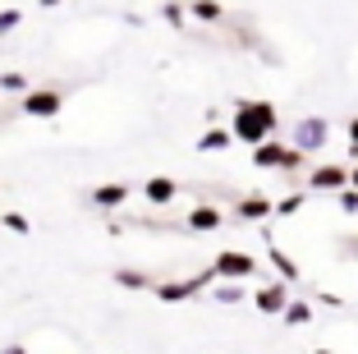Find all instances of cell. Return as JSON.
Returning a JSON list of instances; mask_svg holds the SVG:
<instances>
[{
	"label": "cell",
	"instance_id": "4fadbf2b",
	"mask_svg": "<svg viewBox=\"0 0 358 354\" xmlns=\"http://www.w3.org/2000/svg\"><path fill=\"white\" fill-rule=\"evenodd\" d=\"M230 138H234V129H207L198 138V147L202 152H221V147H230Z\"/></svg>",
	"mask_w": 358,
	"mask_h": 354
},
{
	"label": "cell",
	"instance_id": "9c48e42d",
	"mask_svg": "<svg viewBox=\"0 0 358 354\" xmlns=\"http://www.w3.org/2000/svg\"><path fill=\"white\" fill-rule=\"evenodd\" d=\"M143 193H148V203H161V207H166V203L179 193V184H175V179H166V175H152L148 184H143Z\"/></svg>",
	"mask_w": 358,
	"mask_h": 354
},
{
	"label": "cell",
	"instance_id": "2e32d148",
	"mask_svg": "<svg viewBox=\"0 0 358 354\" xmlns=\"http://www.w3.org/2000/svg\"><path fill=\"white\" fill-rule=\"evenodd\" d=\"M193 14H198L202 23H216L221 19V5H216V0H193Z\"/></svg>",
	"mask_w": 358,
	"mask_h": 354
},
{
	"label": "cell",
	"instance_id": "ba28073f",
	"mask_svg": "<svg viewBox=\"0 0 358 354\" xmlns=\"http://www.w3.org/2000/svg\"><path fill=\"white\" fill-rule=\"evenodd\" d=\"M23 111H28V115H55V111H60V93H46V88H42V93H28V97H23Z\"/></svg>",
	"mask_w": 358,
	"mask_h": 354
},
{
	"label": "cell",
	"instance_id": "83f0119b",
	"mask_svg": "<svg viewBox=\"0 0 358 354\" xmlns=\"http://www.w3.org/2000/svg\"><path fill=\"white\" fill-rule=\"evenodd\" d=\"M317 354H331V350H317Z\"/></svg>",
	"mask_w": 358,
	"mask_h": 354
},
{
	"label": "cell",
	"instance_id": "6da1fadb",
	"mask_svg": "<svg viewBox=\"0 0 358 354\" xmlns=\"http://www.w3.org/2000/svg\"><path fill=\"white\" fill-rule=\"evenodd\" d=\"M234 138L239 143H248V147H257V143H266V138L275 134V106L271 102H239L234 106Z\"/></svg>",
	"mask_w": 358,
	"mask_h": 354
},
{
	"label": "cell",
	"instance_id": "ac0fdd59",
	"mask_svg": "<svg viewBox=\"0 0 358 354\" xmlns=\"http://www.w3.org/2000/svg\"><path fill=\"white\" fill-rule=\"evenodd\" d=\"M340 212H345V217H358V189H340Z\"/></svg>",
	"mask_w": 358,
	"mask_h": 354
},
{
	"label": "cell",
	"instance_id": "5bb4252c",
	"mask_svg": "<svg viewBox=\"0 0 358 354\" xmlns=\"http://www.w3.org/2000/svg\"><path fill=\"white\" fill-rule=\"evenodd\" d=\"M285 322H289V327H303V322H313V304H303V299H289V308H285Z\"/></svg>",
	"mask_w": 358,
	"mask_h": 354
},
{
	"label": "cell",
	"instance_id": "7402d4cb",
	"mask_svg": "<svg viewBox=\"0 0 358 354\" xmlns=\"http://www.w3.org/2000/svg\"><path fill=\"white\" fill-rule=\"evenodd\" d=\"M120 285H148V276H138V271H120Z\"/></svg>",
	"mask_w": 358,
	"mask_h": 354
},
{
	"label": "cell",
	"instance_id": "30bf717a",
	"mask_svg": "<svg viewBox=\"0 0 358 354\" xmlns=\"http://www.w3.org/2000/svg\"><path fill=\"white\" fill-rule=\"evenodd\" d=\"M234 212H239L243 221H262V217H271V212H275V203H271V198H262V193H253V198H243Z\"/></svg>",
	"mask_w": 358,
	"mask_h": 354
},
{
	"label": "cell",
	"instance_id": "d4e9b609",
	"mask_svg": "<svg viewBox=\"0 0 358 354\" xmlns=\"http://www.w3.org/2000/svg\"><path fill=\"white\" fill-rule=\"evenodd\" d=\"M0 354H28V350H23V345H10V350H0Z\"/></svg>",
	"mask_w": 358,
	"mask_h": 354
},
{
	"label": "cell",
	"instance_id": "d6986e66",
	"mask_svg": "<svg viewBox=\"0 0 358 354\" xmlns=\"http://www.w3.org/2000/svg\"><path fill=\"white\" fill-rule=\"evenodd\" d=\"M239 299H243L239 285H221V290H216V304H239Z\"/></svg>",
	"mask_w": 358,
	"mask_h": 354
},
{
	"label": "cell",
	"instance_id": "5b68a950",
	"mask_svg": "<svg viewBox=\"0 0 358 354\" xmlns=\"http://www.w3.org/2000/svg\"><path fill=\"white\" fill-rule=\"evenodd\" d=\"M216 271H207V276H193V281H175V285H157V299H166V304H179V299H193V294L202 290V285L211 281Z\"/></svg>",
	"mask_w": 358,
	"mask_h": 354
},
{
	"label": "cell",
	"instance_id": "4316f807",
	"mask_svg": "<svg viewBox=\"0 0 358 354\" xmlns=\"http://www.w3.org/2000/svg\"><path fill=\"white\" fill-rule=\"evenodd\" d=\"M42 5H55V0H42Z\"/></svg>",
	"mask_w": 358,
	"mask_h": 354
},
{
	"label": "cell",
	"instance_id": "7a4b0ae2",
	"mask_svg": "<svg viewBox=\"0 0 358 354\" xmlns=\"http://www.w3.org/2000/svg\"><path fill=\"white\" fill-rule=\"evenodd\" d=\"M303 147H285V143H257L253 147V166H262V170H299L303 166Z\"/></svg>",
	"mask_w": 358,
	"mask_h": 354
},
{
	"label": "cell",
	"instance_id": "7c38bea8",
	"mask_svg": "<svg viewBox=\"0 0 358 354\" xmlns=\"http://www.w3.org/2000/svg\"><path fill=\"white\" fill-rule=\"evenodd\" d=\"M221 226V212L216 207H193L189 212V230H216Z\"/></svg>",
	"mask_w": 358,
	"mask_h": 354
},
{
	"label": "cell",
	"instance_id": "603a6c76",
	"mask_svg": "<svg viewBox=\"0 0 358 354\" xmlns=\"http://www.w3.org/2000/svg\"><path fill=\"white\" fill-rule=\"evenodd\" d=\"M14 23H19V14H14V10H10V14H0V32H5V28H14Z\"/></svg>",
	"mask_w": 358,
	"mask_h": 354
},
{
	"label": "cell",
	"instance_id": "ffe728a7",
	"mask_svg": "<svg viewBox=\"0 0 358 354\" xmlns=\"http://www.w3.org/2000/svg\"><path fill=\"white\" fill-rule=\"evenodd\" d=\"M0 88H5V93H23V88H28V79H23V74H5V79H0Z\"/></svg>",
	"mask_w": 358,
	"mask_h": 354
},
{
	"label": "cell",
	"instance_id": "44dd1931",
	"mask_svg": "<svg viewBox=\"0 0 358 354\" xmlns=\"http://www.w3.org/2000/svg\"><path fill=\"white\" fill-rule=\"evenodd\" d=\"M5 226H10V230H14V235H28V221H23V217H19V212H14V217H5Z\"/></svg>",
	"mask_w": 358,
	"mask_h": 354
},
{
	"label": "cell",
	"instance_id": "8fae6325",
	"mask_svg": "<svg viewBox=\"0 0 358 354\" xmlns=\"http://www.w3.org/2000/svg\"><path fill=\"white\" fill-rule=\"evenodd\" d=\"M124 198H129V189H124V184H101V189L92 193V203H96V207H120Z\"/></svg>",
	"mask_w": 358,
	"mask_h": 354
},
{
	"label": "cell",
	"instance_id": "8992f818",
	"mask_svg": "<svg viewBox=\"0 0 358 354\" xmlns=\"http://www.w3.org/2000/svg\"><path fill=\"white\" fill-rule=\"evenodd\" d=\"M308 184L327 189V193H340V189H349V170L345 166H317L313 175H308Z\"/></svg>",
	"mask_w": 358,
	"mask_h": 354
},
{
	"label": "cell",
	"instance_id": "484cf974",
	"mask_svg": "<svg viewBox=\"0 0 358 354\" xmlns=\"http://www.w3.org/2000/svg\"><path fill=\"white\" fill-rule=\"evenodd\" d=\"M349 184H354V189H358V166H354V170H349Z\"/></svg>",
	"mask_w": 358,
	"mask_h": 354
},
{
	"label": "cell",
	"instance_id": "3957f363",
	"mask_svg": "<svg viewBox=\"0 0 358 354\" xmlns=\"http://www.w3.org/2000/svg\"><path fill=\"white\" fill-rule=\"evenodd\" d=\"M216 276H230V281H243V276H253L257 271V258L253 253H239V249H225V253H216Z\"/></svg>",
	"mask_w": 358,
	"mask_h": 354
},
{
	"label": "cell",
	"instance_id": "52a82bcc",
	"mask_svg": "<svg viewBox=\"0 0 358 354\" xmlns=\"http://www.w3.org/2000/svg\"><path fill=\"white\" fill-rule=\"evenodd\" d=\"M257 308H262V313H285V308H289V290H285V281L280 285H262V290H257Z\"/></svg>",
	"mask_w": 358,
	"mask_h": 354
},
{
	"label": "cell",
	"instance_id": "e0dca14e",
	"mask_svg": "<svg viewBox=\"0 0 358 354\" xmlns=\"http://www.w3.org/2000/svg\"><path fill=\"white\" fill-rule=\"evenodd\" d=\"M299 207H303V193H289V198H280V203H275V217H294Z\"/></svg>",
	"mask_w": 358,
	"mask_h": 354
},
{
	"label": "cell",
	"instance_id": "9a60e30c",
	"mask_svg": "<svg viewBox=\"0 0 358 354\" xmlns=\"http://www.w3.org/2000/svg\"><path fill=\"white\" fill-rule=\"evenodd\" d=\"M271 262L280 267V276H285V281H299V267H294V258H289V253H280L275 244H271Z\"/></svg>",
	"mask_w": 358,
	"mask_h": 354
},
{
	"label": "cell",
	"instance_id": "277c9868",
	"mask_svg": "<svg viewBox=\"0 0 358 354\" xmlns=\"http://www.w3.org/2000/svg\"><path fill=\"white\" fill-rule=\"evenodd\" d=\"M331 138L327 120H317V115H308V120H299L294 125V147H303V152H322Z\"/></svg>",
	"mask_w": 358,
	"mask_h": 354
},
{
	"label": "cell",
	"instance_id": "cb8c5ba5",
	"mask_svg": "<svg viewBox=\"0 0 358 354\" xmlns=\"http://www.w3.org/2000/svg\"><path fill=\"white\" fill-rule=\"evenodd\" d=\"M349 143L358 147V115H354V120H349Z\"/></svg>",
	"mask_w": 358,
	"mask_h": 354
}]
</instances>
